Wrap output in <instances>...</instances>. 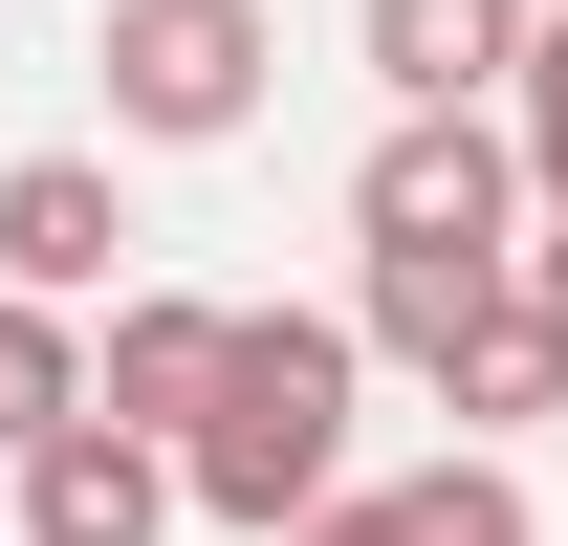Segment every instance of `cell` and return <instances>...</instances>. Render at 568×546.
I'll list each match as a JSON object with an SVG mask.
<instances>
[{
	"label": "cell",
	"mask_w": 568,
	"mask_h": 546,
	"mask_svg": "<svg viewBox=\"0 0 568 546\" xmlns=\"http://www.w3.org/2000/svg\"><path fill=\"white\" fill-rule=\"evenodd\" d=\"M351 394H372V350H351V306H241L219 328V394H197V437H175V525H241V546H284L328 481H351Z\"/></svg>",
	"instance_id": "6da1fadb"
},
{
	"label": "cell",
	"mask_w": 568,
	"mask_h": 546,
	"mask_svg": "<svg viewBox=\"0 0 568 546\" xmlns=\"http://www.w3.org/2000/svg\"><path fill=\"white\" fill-rule=\"evenodd\" d=\"M88 67H110V132L219 153V132H263L284 22H263V0H110V22H88Z\"/></svg>",
	"instance_id": "7a4b0ae2"
},
{
	"label": "cell",
	"mask_w": 568,
	"mask_h": 546,
	"mask_svg": "<svg viewBox=\"0 0 568 546\" xmlns=\"http://www.w3.org/2000/svg\"><path fill=\"white\" fill-rule=\"evenodd\" d=\"M351 241L372 263H525V153H503V110H394L351 175Z\"/></svg>",
	"instance_id": "3957f363"
},
{
	"label": "cell",
	"mask_w": 568,
	"mask_h": 546,
	"mask_svg": "<svg viewBox=\"0 0 568 546\" xmlns=\"http://www.w3.org/2000/svg\"><path fill=\"white\" fill-rule=\"evenodd\" d=\"M0 284H22V306L132 284V198H110V153H0Z\"/></svg>",
	"instance_id": "277c9868"
},
{
	"label": "cell",
	"mask_w": 568,
	"mask_h": 546,
	"mask_svg": "<svg viewBox=\"0 0 568 546\" xmlns=\"http://www.w3.org/2000/svg\"><path fill=\"white\" fill-rule=\"evenodd\" d=\"M219 328H241V306H197V284H110V350H88V415L175 459V437H197V394H219Z\"/></svg>",
	"instance_id": "5b68a950"
},
{
	"label": "cell",
	"mask_w": 568,
	"mask_h": 546,
	"mask_svg": "<svg viewBox=\"0 0 568 546\" xmlns=\"http://www.w3.org/2000/svg\"><path fill=\"white\" fill-rule=\"evenodd\" d=\"M22 546H175V459L67 415V437H22Z\"/></svg>",
	"instance_id": "8992f818"
},
{
	"label": "cell",
	"mask_w": 568,
	"mask_h": 546,
	"mask_svg": "<svg viewBox=\"0 0 568 546\" xmlns=\"http://www.w3.org/2000/svg\"><path fill=\"white\" fill-rule=\"evenodd\" d=\"M351 44L394 110H503V67H525V0H351Z\"/></svg>",
	"instance_id": "52a82bcc"
},
{
	"label": "cell",
	"mask_w": 568,
	"mask_h": 546,
	"mask_svg": "<svg viewBox=\"0 0 568 546\" xmlns=\"http://www.w3.org/2000/svg\"><path fill=\"white\" fill-rule=\"evenodd\" d=\"M284 546H547V525H525L503 459H437V481H328Z\"/></svg>",
	"instance_id": "ba28073f"
},
{
	"label": "cell",
	"mask_w": 568,
	"mask_h": 546,
	"mask_svg": "<svg viewBox=\"0 0 568 546\" xmlns=\"http://www.w3.org/2000/svg\"><path fill=\"white\" fill-rule=\"evenodd\" d=\"M437 394L481 415V437H547V415H568V328H547V306H525V284H503L481 328L437 350Z\"/></svg>",
	"instance_id": "9c48e42d"
},
{
	"label": "cell",
	"mask_w": 568,
	"mask_h": 546,
	"mask_svg": "<svg viewBox=\"0 0 568 546\" xmlns=\"http://www.w3.org/2000/svg\"><path fill=\"white\" fill-rule=\"evenodd\" d=\"M503 306V263H372L351 284V350H394V372H437V350Z\"/></svg>",
	"instance_id": "30bf717a"
},
{
	"label": "cell",
	"mask_w": 568,
	"mask_h": 546,
	"mask_svg": "<svg viewBox=\"0 0 568 546\" xmlns=\"http://www.w3.org/2000/svg\"><path fill=\"white\" fill-rule=\"evenodd\" d=\"M67 415H88V328L0 284V459H22V437H67Z\"/></svg>",
	"instance_id": "8fae6325"
},
{
	"label": "cell",
	"mask_w": 568,
	"mask_h": 546,
	"mask_svg": "<svg viewBox=\"0 0 568 546\" xmlns=\"http://www.w3.org/2000/svg\"><path fill=\"white\" fill-rule=\"evenodd\" d=\"M503 153H525V198L568 219V22H525V67H503Z\"/></svg>",
	"instance_id": "7c38bea8"
},
{
	"label": "cell",
	"mask_w": 568,
	"mask_h": 546,
	"mask_svg": "<svg viewBox=\"0 0 568 546\" xmlns=\"http://www.w3.org/2000/svg\"><path fill=\"white\" fill-rule=\"evenodd\" d=\"M503 284H525V306H547V328H568V219H547V241H525V263H503Z\"/></svg>",
	"instance_id": "4fadbf2b"
}]
</instances>
